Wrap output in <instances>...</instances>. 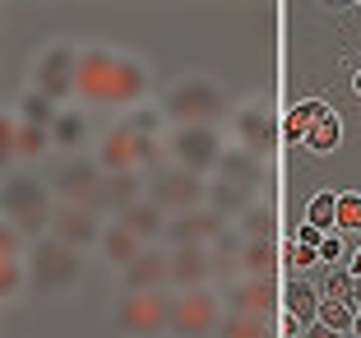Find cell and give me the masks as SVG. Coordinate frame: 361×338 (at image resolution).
Returning a JSON list of instances; mask_svg holds the SVG:
<instances>
[{
	"label": "cell",
	"mask_w": 361,
	"mask_h": 338,
	"mask_svg": "<svg viewBox=\"0 0 361 338\" xmlns=\"http://www.w3.org/2000/svg\"><path fill=\"white\" fill-rule=\"evenodd\" d=\"M149 93V70L139 56L111 52V47H84L79 52V97L93 107H126Z\"/></svg>",
	"instance_id": "obj_1"
},
{
	"label": "cell",
	"mask_w": 361,
	"mask_h": 338,
	"mask_svg": "<svg viewBox=\"0 0 361 338\" xmlns=\"http://www.w3.org/2000/svg\"><path fill=\"white\" fill-rule=\"evenodd\" d=\"M79 278H84V260H79L75 246L56 241V236H42V241L28 251V283L47 296H65L75 292Z\"/></svg>",
	"instance_id": "obj_2"
},
{
	"label": "cell",
	"mask_w": 361,
	"mask_h": 338,
	"mask_svg": "<svg viewBox=\"0 0 361 338\" xmlns=\"http://www.w3.org/2000/svg\"><path fill=\"white\" fill-rule=\"evenodd\" d=\"M162 116L176 121V126H213L223 116V93H218L213 79H200V74L176 79L162 97Z\"/></svg>",
	"instance_id": "obj_3"
},
{
	"label": "cell",
	"mask_w": 361,
	"mask_h": 338,
	"mask_svg": "<svg viewBox=\"0 0 361 338\" xmlns=\"http://www.w3.org/2000/svg\"><path fill=\"white\" fill-rule=\"evenodd\" d=\"M171 306H176V292L158 287V292H121L116 306H111V320H116L121 334L144 338L158 334V329H171Z\"/></svg>",
	"instance_id": "obj_4"
},
{
	"label": "cell",
	"mask_w": 361,
	"mask_h": 338,
	"mask_svg": "<svg viewBox=\"0 0 361 338\" xmlns=\"http://www.w3.org/2000/svg\"><path fill=\"white\" fill-rule=\"evenodd\" d=\"M32 93H42L47 102H70L79 97V47L51 42L32 61Z\"/></svg>",
	"instance_id": "obj_5"
},
{
	"label": "cell",
	"mask_w": 361,
	"mask_h": 338,
	"mask_svg": "<svg viewBox=\"0 0 361 338\" xmlns=\"http://www.w3.org/2000/svg\"><path fill=\"white\" fill-rule=\"evenodd\" d=\"M97 162H102V171H153L158 139L139 135L130 121H116V126L97 139Z\"/></svg>",
	"instance_id": "obj_6"
},
{
	"label": "cell",
	"mask_w": 361,
	"mask_h": 338,
	"mask_svg": "<svg viewBox=\"0 0 361 338\" xmlns=\"http://www.w3.org/2000/svg\"><path fill=\"white\" fill-rule=\"evenodd\" d=\"M51 191L56 200L65 204H79V209H93V213H106V171L97 158H70L61 171L51 176Z\"/></svg>",
	"instance_id": "obj_7"
},
{
	"label": "cell",
	"mask_w": 361,
	"mask_h": 338,
	"mask_svg": "<svg viewBox=\"0 0 361 338\" xmlns=\"http://www.w3.org/2000/svg\"><path fill=\"white\" fill-rule=\"evenodd\" d=\"M51 195L28 176H10L5 181V222H14L23 236L51 232Z\"/></svg>",
	"instance_id": "obj_8"
},
{
	"label": "cell",
	"mask_w": 361,
	"mask_h": 338,
	"mask_svg": "<svg viewBox=\"0 0 361 338\" xmlns=\"http://www.w3.org/2000/svg\"><path fill=\"white\" fill-rule=\"evenodd\" d=\"M149 200L158 204L162 213H171V218H176V213H195V209L209 204V181L185 171V167H162V171H153V181H149Z\"/></svg>",
	"instance_id": "obj_9"
},
{
	"label": "cell",
	"mask_w": 361,
	"mask_h": 338,
	"mask_svg": "<svg viewBox=\"0 0 361 338\" xmlns=\"http://www.w3.org/2000/svg\"><path fill=\"white\" fill-rule=\"evenodd\" d=\"M167 153L176 158V167L195 171V176H209V171H218L227 148L213 126H176L167 135Z\"/></svg>",
	"instance_id": "obj_10"
},
{
	"label": "cell",
	"mask_w": 361,
	"mask_h": 338,
	"mask_svg": "<svg viewBox=\"0 0 361 338\" xmlns=\"http://www.w3.org/2000/svg\"><path fill=\"white\" fill-rule=\"evenodd\" d=\"M223 301L209 287H190V292H176V306H171V334L180 338H209L223 329Z\"/></svg>",
	"instance_id": "obj_11"
},
{
	"label": "cell",
	"mask_w": 361,
	"mask_h": 338,
	"mask_svg": "<svg viewBox=\"0 0 361 338\" xmlns=\"http://www.w3.org/2000/svg\"><path fill=\"white\" fill-rule=\"evenodd\" d=\"M223 232H227V218L204 204V209H195V213H176V218H167L162 241H167L171 251H180V246H213Z\"/></svg>",
	"instance_id": "obj_12"
},
{
	"label": "cell",
	"mask_w": 361,
	"mask_h": 338,
	"mask_svg": "<svg viewBox=\"0 0 361 338\" xmlns=\"http://www.w3.org/2000/svg\"><path fill=\"white\" fill-rule=\"evenodd\" d=\"M51 236H56V241H65V246H75V251H88V246L102 241V213L56 200V209H51Z\"/></svg>",
	"instance_id": "obj_13"
},
{
	"label": "cell",
	"mask_w": 361,
	"mask_h": 338,
	"mask_svg": "<svg viewBox=\"0 0 361 338\" xmlns=\"http://www.w3.org/2000/svg\"><path fill=\"white\" fill-rule=\"evenodd\" d=\"M0 148H5V162L42 158L47 148H51V130L28 126V121H19L14 111H5V116H0Z\"/></svg>",
	"instance_id": "obj_14"
},
{
	"label": "cell",
	"mask_w": 361,
	"mask_h": 338,
	"mask_svg": "<svg viewBox=\"0 0 361 338\" xmlns=\"http://www.w3.org/2000/svg\"><path fill=\"white\" fill-rule=\"evenodd\" d=\"M236 148H245V153H255V158H264L269 148H274V111H269L264 102H250L236 111Z\"/></svg>",
	"instance_id": "obj_15"
},
{
	"label": "cell",
	"mask_w": 361,
	"mask_h": 338,
	"mask_svg": "<svg viewBox=\"0 0 361 338\" xmlns=\"http://www.w3.org/2000/svg\"><path fill=\"white\" fill-rule=\"evenodd\" d=\"M209 278H213V255H209V246H180V251H171L167 287L190 292V287H204Z\"/></svg>",
	"instance_id": "obj_16"
},
{
	"label": "cell",
	"mask_w": 361,
	"mask_h": 338,
	"mask_svg": "<svg viewBox=\"0 0 361 338\" xmlns=\"http://www.w3.org/2000/svg\"><path fill=\"white\" fill-rule=\"evenodd\" d=\"M167 265L171 251H144L130 269H121V287L126 292H158V287H167Z\"/></svg>",
	"instance_id": "obj_17"
},
{
	"label": "cell",
	"mask_w": 361,
	"mask_h": 338,
	"mask_svg": "<svg viewBox=\"0 0 361 338\" xmlns=\"http://www.w3.org/2000/svg\"><path fill=\"white\" fill-rule=\"evenodd\" d=\"M227 306L241 310V315L269 320V315H274V278H236L232 296H227Z\"/></svg>",
	"instance_id": "obj_18"
},
{
	"label": "cell",
	"mask_w": 361,
	"mask_h": 338,
	"mask_svg": "<svg viewBox=\"0 0 361 338\" xmlns=\"http://www.w3.org/2000/svg\"><path fill=\"white\" fill-rule=\"evenodd\" d=\"M97 251H102V260H106V265L130 269V265L139 260V255L149 251V246L139 241V236L130 232L126 222H106V227H102V241H97Z\"/></svg>",
	"instance_id": "obj_19"
},
{
	"label": "cell",
	"mask_w": 361,
	"mask_h": 338,
	"mask_svg": "<svg viewBox=\"0 0 361 338\" xmlns=\"http://www.w3.org/2000/svg\"><path fill=\"white\" fill-rule=\"evenodd\" d=\"M213 181H232L241 191H255L259 181H264V162H259L255 153H245V148H227L218 171H213Z\"/></svg>",
	"instance_id": "obj_20"
},
{
	"label": "cell",
	"mask_w": 361,
	"mask_h": 338,
	"mask_svg": "<svg viewBox=\"0 0 361 338\" xmlns=\"http://www.w3.org/2000/svg\"><path fill=\"white\" fill-rule=\"evenodd\" d=\"M116 222H126L130 232L139 236V241L149 246V241H162V232H167V218H162V209L153 200H139V204H130L126 213H121Z\"/></svg>",
	"instance_id": "obj_21"
},
{
	"label": "cell",
	"mask_w": 361,
	"mask_h": 338,
	"mask_svg": "<svg viewBox=\"0 0 361 338\" xmlns=\"http://www.w3.org/2000/svg\"><path fill=\"white\" fill-rule=\"evenodd\" d=\"M149 195V181H144V171H106V204L116 213H126L130 204H139Z\"/></svg>",
	"instance_id": "obj_22"
},
{
	"label": "cell",
	"mask_w": 361,
	"mask_h": 338,
	"mask_svg": "<svg viewBox=\"0 0 361 338\" xmlns=\"http://www.w3.org/2000/svg\"><path fill=\"white\" fill-rule=\"evenodd\" d=\"M283 306H287V315L306 329V325H319V306H324V296H319V287H310V283H287Z\"/></svg>",
	"instance_id": "obj_23"
},
{
	"label": "cell",
	"mask_w": 361,
	"mask_h": 338,
	"mask_svg": "<svg viewBox=\"0 0 361 338\" xmlns=\"http://www.w3.org/2000/svg\"><path fill=\"white\" fill-rule=\"evenodd\" d=\"M324 111H334V107L324 102V97H306V102H297V107H292V111L283 116V135H287V139H301V144H306L310 126H315V121L324 116Z\"/></svg>",
	"instance_id": "obj_24"
},
{
	"label": "cell",
	"mask_w": 361,
	"mask_h": 338,
	"mask_svg": "<svg viewBox=\"0 0 361 338\" xmlns=\"http://www.w3.org/2000/svg\"><path fill=\"white\" fill-rule=\"evenodd\" d=\"M88 139V116L84 111H75V107H61L51 121V144L56 148H79Z\"/></svg>",
	"instance_id": "obj_25"
},
{
	"label": "cell",
	"mask_w": 361,
	"mask_h": 338,
	"mask_svg": "<svg viewBox=\"0 0 361 338\" xmlns=\"http://www.w3.org/2000/svg\"><path fill=\"white\" fill-rule=\"evenodd\" d=\"M241 246H245V236H236V232H223L218 241L209 246L213 278H236V274H241Z\"/></svg>",
	"instance_id": "obj_26"
},
{
	"label": "cell",
	"mask_w": 361,
	"mask_h": 338,
	"mask_svg": "<svg viewBox=\"0 0 361 338\" xmlns=\"http://www.w3.org/2000/svg\"><path fill=\"white\" fill-rule=\"evenodd\" d=\"M278 251L274 241H245L241 246V278H274Z\"/></svg>",
	"instance_id": "obj_27"
},
{
	"label": "cell",
	"mask_w": 361,
	"mask_h": 338,
	"mask_svg": "<svg viewBox=\"0 0 361 338\" xmlns=\"http://www.w3.org/2000/svg\"><path fill=\"white\" fill-rule=\"evenodd\" d=\"M250 191H241V186H232V181H209V209L213 213H236V218H241L245 209H250Z\"/></svg>",
	"instance_id": "obj_28"
},
{
	"label": "cell",
	"mask_w": 361,
	"mask_h": 338,
	"mask_svg": "<svg viewBox=\"0 0 361 338\" xmlns=\"http://www.w3.org/2000/svg\"><path fill=\"white\" fill-rule=\"evenodd\" d=\"M236 232H241L245 241H274V209H264V204H250V209L236 218Z\"/></svg>",
	"instance_id": "obj_29"
},
{
	"label": "cell",
	"mask_w": 361,
	"mask_h": 338,
	"mask_svg": "<svg viewBox=\"0 0 361 338\" xmlns=\"http://www.w3.org/2000/svg\"><path fill=\"white\" fill-rule=\"evenodd\" d=\"M338 139H343V116H338V111H324V116L310 126L306 144H310V153H334Z\"/></svg>",
	"instance_id": "obj_30"
},
{
	"label": "cell",
	"mask_w": 361,
	"mask_h": 338,
	"mask_svg": "<svg viewBox=\"0 0 361 338\" xmlns=\"http://www.w3.org/2000/svg\"><path fill=\"white\" fill-rule=\"evenodd\" d=\"M218 338H269V320L232 310V315L223 320V329H218Z\"/></svg>",
	"instance_id": "obj_31"
},
{
	"label": "cell",
	"mask_w": 361,
	"mask_h": 338,
	"mask_svg": "<svg viewBox=\"0 0 361 338\" xmlns=\"http://www.w3.org/2000/svg\"><path fill=\"white\" fill-rule=\"evenodd\" d=\"M306 222H315L319 232L329 236V232H338V195H329V191H319L315 200H310V218Z\"/></svg>",
	"instance_id": "obj_32"
},
{
	"label": "cell",
	"mask_w": 361,
	"mask_h": 338,
	"mask_svg": "<svg viewBox=\"0 0 361 338\" xmlns=\"http://www.w3.org/2000/svg\"><path fill=\"white\" fill-rule=\"evenodd\" d=\"M56 111H61V107H56V102H47L42 93H28V97L19 102V121H28V126H47V130H51Z\"/></svg>",
	"instance_id": "obj_33"
},
{
	"label": "cell",
	"mask_w": 361,
	"mask_h": 338,
	"mask_svg": "<svg viewBox=\"0 0 361 338\" xmlns=\"http://www.w3.org/2000/svg\"><path fill=\"white\" fill-rule=\"evenodd\" d=\"M319 325H329L334 334L352 329L357 325V301H324V306H319Z\"/></svg>",
	"instance_id": "obj_34"
},
{
	"label": "cell",
	"mask_w": 361,
	"mask_h": 338,
	"mask_svg": "<svg viewBox=\"0 0 361 338\" xmlns=\"http://www.w3.org/2000/svg\"><path fill=\"white\" fill-rule=\"evenodd\" d=\"M319 296L324 301H352V274L348 269H329L324 283H319Z\"/></svg>",
	"instance_id": "obj_35"
},
{
	"label": "cell",
	"mask_w": 361,
	"mask_h": 338,
	"mask_svg": "<svg viewBox=\"0 0 361 338\" xmlns=\"http://www.w3.org/2000/svg\"><path fill=\"white\" fill-rule=\"evenodd\" d=\"M126 121L139 130V135H149V139L162 135V107H135V111H126Z\"/></svg>",
	"instance_id": "obj_36"
},
{
	"label": "cell",
	"mask_w": 361,
	"mask_h": 338,
	"mask_svg": "<svg viewBox=\"0 0 361 338\" xmlns=\"http://www.w3.org/2000/svg\"><path fill=\"white\" fill-rule=\"evenodd\" d=\"M0 292H5V301H14V296L23 292V269H19V260H0Z\"/></svg>",
	"instance_id": "obj_37"
},
{
	"label": "cell",
	"mask_w": 361,
	"mask_h": 338,
	"mask_svg": "<svg viewBox=\"0 0 361 338\" xmlns=\"http://www.w3.org/2000/svg\"><path fill=\"white\" fill-rule=\"evenodd\" d=\"M19 255H23V232L14 222H5L0 227V260H19Z\"/></svg>",
	"instance_id": "obj_38"
},
{
	"label": "cell",
	"mask_w": 361,
	"mask_h": 338,
	"mask_svg": "<svg viewBox=\"0 0 361 338\" xmlns=\"http://www.w3.org/2000/svg\"><path fill=\"white\" fill-rule=\"evenodd\" d=\"M357 213H361V195H357V191L338 195V227H343V232H352V222H357Z\"/></svg>",
	"instance_id": "obj_39"
},
{
	"label": "cell",
	"mask_w": 361,
	"mask_h": 338,
	"mask_svg": "<svg viewBox=\"0 0 361 338\" xmlns=\"http://www.w3.org/2000/svg\"><path fill=\"white\" fill-rule=\"evenodd\" d=\"M319 260H324V265H334V269L343 265V241H338V232L324 236V246H319Z\"/></svg>",
	"instance_id": "obj_40"
},
{
	"label": "cell",
	"mask_w": 361,
	"mask_h": 338,
	"mask_svg": "<svg viewBox=\"0 0 361 338\" xmlns=\"http://www.w3.org/2000/svg\"><path fill=\"white\" fill-rule=\"evenodd\" d=\"M319 260V251H310V246H292V251H287V265L292 269H310Z\"/></svg>",
	"instance_id": "obj_41"
},
{
	"label": "cell",
	"mask_w": 361,
	"mask_h": 338,
	"mask_svg": "<svg viewBox=\"0 0 361 338\" xmlns=\"http://www.w3.org/2000/svg\"><path fill=\"white\" fill-rule=\"evenodd\" d=\"M297 246H310V251H319V246H324V232H319L315 222H301V227H297Z\"/></svg>",
	"instance_id": "obj_42"
},
{
	"label": "cell",
	"mask_w": 361,
	"mask_h": 338,
	"mask_svg": "<svg viewBox=\"0 0 361 338\" xmlns=\"http://www.w3.org/2000/svg\"><path fill=\"white\" fill-rule=\"evenodd\" d=\"M301 338H343V334H334L329 325H306V329H301Z\"/></svg>",
	"instance_id": "obj_43"
},
{
	"label": "cell",
	"mask_w": 361,
	"mask_h": 338,
	"mask_svg": "<svg viewBox=\"0 0 361 338\" xmlns=\"http://www.w3.org/2000/svg\"><path fill=\"white\" fill-rule=\"evenodd\" d=\"M352 301H357V310H361V278H352Z\"/></svg>",
	"instance_id": "obj_44"
},
{
	"label": "cell",
	"mask_w": 361,
	"mask_h": 338,
	"mask_svg": "<svg viewBox=\"0 0 361 338\" xmlns=\"http://www.w3.org/2000/svg\"><path fill=\"white\" fill-rule=\"evenodd\" d=\"M352 334H357V338H361V310H357V325H352Z\"/></svg>",
	"instance_id": "obj_45"
},
{
	"label": "cell",
	"mask_w": 361,
	"mask_h": 338,
	"mask_svg": "<svg viewBox=\"0 0 361 338\" xmlns=\"http://www.w3.org/2000/svg\"><path fill=\"white\" fill-rule=\"evenodd\" d=\"M357 93H361V70H357Z\"/></svg>",
	"instance_id": "obj_46"
}]
</instances>
